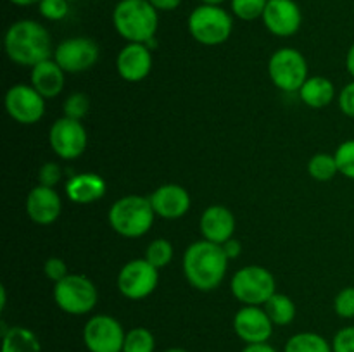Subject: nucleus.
Listing matches in <instances>:
<instances>
[{"mask_svg":"<svg viewBox=\"0 0 354 352\" xmlns=\"http://www.w3.org/2000/svg\"><path fill=\"white\" fill-rule=\"evenodd\" d=\"M273 326L275 324L261 306H244L234 317L235 335L245 342V345L266 344L272 337Z\"/></svg>","mask_w":354,"mask_h":352,"instance_id":"4468645a","label":"nucleus"},{"mask_svg":"<svg viewBox=\"0 0 354 352\" xmlns=\"http://www.w3.org/2000/svg\"><path fill=\"white\" fill-rule=\"evenodd\" d=\"M189 33L199 43L214 47L221 45L230 38L232 30H234V19L230 12L221 6H199L190 12L189 21Z\"/></svg>","mask_w":354,"mask_h":352,"instance_id":"39448f33","label":"nucleus"},{"mask_svg":"<svg viewBox=\"0 0 354 352\" xmlns=\"http://www.w3.org/2000/svg\"><path fill=\"white\" fill-rule=\"evenodd\" d=\"M165 352H189L185 349H180V347H171V349H166Z\"/></svg>","mask_w":354,"mask_h":352,"instance_id":"a18cd8bd","label":"nucleus"},{"mask_svg":"<svg viewBox=\"0 0 354 352\" xmlns=\"http://www.w3.org/2000/svg\"><path fill=\"white\" fill-rule=\"evenodd\" d=\"M339 107H341L342 114L354 117V81L348 83L339 93Z\"/></svg>","mask_w":354,"mask_h":352,"instance_id":"e433bc0d","label":"nucleus"},{"mask_svg":"<svg viewBox=\"0 0 354 352\" xmlns=\"http://www.w3.org/2000/svg\"><path fill=\"white\" fill-rule=\"evenodd\" d=\"M48 144L57 157L71 161L85 152L86 130L80 121L62 116L50 126Z\"/></svg>","mask_w":354,"mask_h":352,"instance_id":"9b49d317","label":"nucleus"},{"mask_svg":"<svg viewBox=\"0 0 354 352\" xmlns=\"http://www.w3.org/2000/svg\"><path fill=\"white\" fill-rule=\"evenodd\" d=\"M346 68H348V72L354 78V43L349 48L348 55H346Z\"/></svg>","mask_w":354,"mask_h":352,"instance_id":"a19ab883","label":"nucleus"},{"mask_svg":"<svg viewBox=\"0 0 354 352\" xmlns=\"http://www.w3.org/2000/svg\"><path fill=\"white\" fill-rule=\"evenodd\" d=\"M44 273L54 283H59L69 275L68 264L61 257H48L44 264Z\"/></svg>","mask_w":354,"mask_h":352,"instance_id":"f704fd0d","label":"nucleus"},{"mask_svg":"<svg viewBox=\"0 0 354 352\" xmlns=\"http://www.w3.org/2000/svg\"><path fill=\"white\" fill-rule=\"evenodd\" d=\"M334 352H354V326H346L335 333L332 340Z\"/></svg>","mask_w":354,"mask_h":352,"instance_id":"c9c22d12","label":"nucleus"},{"mask_svg":"<svg viewBox=\"0 0 354 352\" xmlns=\"http://www.w3.org/2000/svg\"><path fill=\"white\" fill-rule=\"evenodd\" d=\"M62 178V168L57 162H45L40 169H38V185L50 186L54 188Z\"/></svg>","mask_w":354,"mask_h":352,"instance_id":"72a5a7b5","label":"nucleus"},{"mask_svg":"<svg viewBox=\"0 0 354 352\" xmlns=\"http://www.w3.org/2000/svg\"><path fill=\"white\" fill-rule=\"evenodd\" d=\"M54 61L64 72L88 71L99 61V45L86 37L68 38L55 47Z\"/></svg>","mask_w":354,"mask_h":352,"instance_id":"f8f14e48","label":"nucleus"},{"mask_svg":"<svg viewBox=\"0 0 354 352\" xmlns=\"http://www.w3.org/2000/svg\"><path fill=\"white\" fill-rule=\"evenodd\" d=\"M334 157L337 162L339 173L344 175L346 178L354 179V140L342 141L335 150Z\"/></svg>","mask_w":354,"mask_h":352,"instance_id":"c756f323","label":"nucleus"},{"mask_svg":"<svg viewBox=\"0 0 354 352\" xmlns=\"http://www.w3.org/2000/svg\"><path fill=\"white\" fill-rule=\"evenodd\" d=\"M263 307H265L266 314L270 316L272 323L277 324V326H287L296 317V304L286 293L275 292L266 300V304Z\"/></svg>","mask_w":354,"mask_h":352,"instance_id":"b1692460","label":"nucleus"},{"mask_svg":"<svg viewBox=\"0 0 354 352\" xmlns=\"http://www.w3.org/2000/svg\"><path fill=\"white\" fill-rule=\"evenodd\" d=\"M173 254L175 252H173L171 242L166 240V238H156L145 248V259L158 269L168 266L171 262Z\"/></svg>","mask_w":354,"mask_h":352,"instance_id":"cd10ccee","label":"nucleus"},{"mask_svg":"<svg viewBox=\"0 0 354 352\" xmlns=\"http://www.w3.org/2000/svg\"><path fill=\"white\" fill-rule=\"evenodd\" d=\"M9 2L14 3V6H17V7H28V6H35V3L38 6V2H40V0H9Z\"/></svg>","mask_w":354,"mask_h":352,"instance_id":"79ce46f5","label":"nucleus"},{"mask_svg":"<svg viewBox=\"0 0 354 352\" xmlns=\"http://www.w3.org/2000/svg\"><path fill=\"white\" fill-rule=\"evenodd\" d=\"M62 209L61 197L50 186L37 185L26 197V214L33 223L52 224L59 217Z\"/></svg>","mask_w":354,"mask_h":352,"instance_id":"a211bd4d","label":"nucleus"},{"mask_svg":"<svg viewBox=\"0 0 354 352\" xmlns=\"http://www.w3.org/2000/svg\"><path fill=\"white\" fill-rule=\"evenodd\" d=\"M124 337V328L109 314H95L83 328V344L88 352H123Z\"/></svg>","mask_w":354,"mask_h":352,"instance_id":"1a4fd4ad","label":"nucleus"},{"mask_svg":"<svg viewBox=\"0 0 354 352\" xmlns=\"http://www.w3.org/2000/svg\"><path fill=\"white\" fill-rule=\"evenodd\" d=\"M283 352H334L332 344L315 331H301L287 340Z\"/></svg>","mask_w":354,"mask_h":352,"instance_id":"393cba45","label":"nucleus"},{"mask_svg":"<svg viewBox=\"0 0 354 352\" xmlns=\"http://www.w3.org/2000/svg\"><path fill=\"white\" fill-rule=\"evenodd\" d=\"M268 75L273 85L282 92H299L308 79V62L296 48H279L270 57Z\"/></svg>","mask_w":354,"mask_h":352,"instance_id":"6e6552de","label":"nucleus"},{"mask_svg":"<svg viewBox=\"0 0 354 352\" xmlns=\"http://www.w3.org/2000/svg\"><path fill=\"white\" fill-rule=\"evenodd\" d=\"M201 2H203L204 6H221L225 0H201Z\"/></svg>","mask_w":354,"mask_h":352,"instance_id":"c03bdc74","label":"nucleus"},{"mask_svg":"<svg viewBox=\"0 0 354 352\" xmlns=\"http://www.w3.org/2000/svg\"><path fill=\"white\" fill-rule=\"evenodd\" d=\"M199 228L204 240L223 245L234 237L235 216L225 206H209L201 216Z\"/></svg>","mask_w":354,"mask_h":352,"instance_id":"6ab92c4d","label":"nucleus"},{"mask_svg":"<svg viewBox=\"0 0 354 352\" xmlns=\"http://www.w3.org/2000/svg\"><path fill=\"white\" fill-rule=\"evenodd\" d=\"M149 2H151L158 10L169 12V10H175L176 7H180L182 0H149Z\"/></svg>","mask_w":354,"mask_h":352,"instance_id":"58836bf2","label":"nucleus"},{"mask_svg":"<svg viewBox=\"0 0 354 352\" xmlns=\"http://www.w3.org/2000/svg\"><path fill=\"white\" fill-rule=\"evenodd\" d=\"M31 86L44 99H54L64 88V69L54 59H47V61L33 66L31 68Z\"/></svg>","mask_w":354,"mask_h":352,"instance_id":"412c9836","label":"nucleus"},{"mask_svg":"<svg viewBox=\"0 0 354 352\" xmlns=\"http://www.w3.org/2000/svg\"><path fill=\"white\" fill-rule=\"evenodd\" d=\"M334 309L339 317H344V320L354 317V285L346 286L335 295Z\"/></svg>","mask_w":354,"mask_h":352,"instance_id":"473e14b6","label":"nucleus"},{"mask_svg":"<svg viewBox=\"0 0 354 352\" xmlns=\"http://www.w3.org/2000/svg\"><path fill=\"white\" fill-rule=\"evenodd\" d=\"M68 0H40L38 2V12L47 21H62L69 12Z\"/></svg>","mask_w":354,"mask_h":352,"instance_id":"2f4dec72","label":"nucleus"},{"mask_svg":"<svg viewBox=\"0 0 354 352\" xmlns=\"http://www.w3.org/2000/svg\"><path fill=\"white\" fill-rule=\"evenodd\" d=\"M113 24L128 43H149L159 26L158 9L149 0H120L113 10Z\"/></svg>","mask_w":354,"mask_h":352,"instance_id":"7ed1b4c3","label":"nucleus"},{"mask_svg":"<svg viewBox=\"0 0 354 352\" xmlns=\"http://www.w3.org/2000/svg\"><path fill=\"white\" fill-rule=\"evenodd\" d=\"M232 293L244 306H265L277 292L272 273L263 266H244L234 275L230 283Z\"/></svg>","mask_w":354,"mask_h":352,"instance_id":"0eeeda50","label":"nucleus"},{"mask_svg":"<svg viewBox=\"0 0 354 352\" xmlns=\"http://www.w3.org/2000/svg\"><path fill=\"white\" fill-rule=\"evenodd\" d=\"M6 110L16 123L35 124L44 117L45 99L31 85H14L6 93Z\"/></svg>","mask_w":354,"mask_h":352,"instance_id":"ddd939ff","label":"nucleus"},{"mask_svg":"<svg viewBox=\"0 0 354 352\" xmlns=\"http://www.w3.org/2000/svg\"><path fill=\"white\" fill-rule=\"evenodd\" d=\"M88 109H90V100L88 97L82 92L71 93V95L64 100V107H62L64 116L71 117V119H76V121H82L83 117L88 114Z\"/></svg>","mask_w":354,"mask_h":352,"instance_id":"7c9ffc66","label":"nucleus"},{"mask_svg":"<svg viewBox=\"0 0 354 352\" xmlns=\"http://www.w3.org/2000/svg\"><path fill=\"white\" fill-rule=\"evenodd\" d=\"M221 247H223L225 254H227L228 259L239 257V255H241V252H242L241 242L235 240V238H230V240H227L223 245H221Z\"/></svg>","mask_w":354,"mask_h":352,"instance_id":"4c0bfd02","label":"nucleus"},{"mask_svg":"<svg viewBox=\"0 0 354 352\" xmlns=\"http://www.w3.org/2000/svg\"><path fill=\"white\" fill-rule=\"evenodd\" d=\"M308 173L317 182H330L339 173L335 157L330 154H315L308 162Z\"/></svg>","mask_w":354,"mask_h":352,"instance_id":"bb28decb","label":"nucleus"},{"mask_svg":"<svg viewBox=\"0 0 354 352\" xmlns=\"http://www.w3.org/2000/svg\"><path fill=\"white\" fill-rule=\"evenodd\" d=\"M109 224L124 238L144 237L154 224V207L144 195H127L118 199L109 209Z\"/></svg>","mask_w":354,"mask_h":352,"instance_id":"20e7f679","label":"nucleus"},{"mask_svg":"<svg viewBox=\"0 0 354 352\" xmlns=\"http://www.w3.org/2000/svg\"><path fill=\"white\" fill-rule=\"evenodd\" d=\"M68 2H76V0H68Z\"/></svg>","mask_w":354,"mask_h":352,"instance_id":"49530a36","label":"nucleus"},{"mask_svg":"<svg viewBox=\"0 0 354 352\" xmlns=\"http://www.w3.org/2000/svg\"><path fill=\"white\" fill-rule=\"evenodd\" d=\"M0 295H2V300H0V309L3 311V307H6V300H7L6 286H0Z\"/></svg>","mask_w":354,"mask_h":352,"instance_id":"37998d69","label":"nucleus"},{"mask_svg":"<svg viewBox=\"0 0 354 352\" xmlns=\"http://www.w3.org/2000/svg\"><path fill=\"white\" fill-rule=\"evenodd\" d=\"M106 182L97 173H80L66 183V195L75 204H92L106 195Z\"/></svg>","mask_w":354,"mask_h":352,"instance_id":"aec40b11","label":"nucleus"},{"mask_svg":"<svg viewBox=\"0 0 354 352\" xmlns=\"http://www.w3.org/2000/svg\"><path fill=\"white\" fill-rule=\"evenodd\" d=\"M2 352H41V344L30 328H3Z\"/></svg>","mask_w":354,"mask_h":352,"instance_id":"5701e85b","label":"nucleus"},{"mask_svg":"<svg viewBox=\"0 0 354 352\" xmlns=\"http://www.w3.org/2000/svg\"><path fill=\"white\" fill-rule=\"evenodd\" d=\"M159 283V269L147 259L128 261L118 275V290L130 300H142L151 295Z\"/></svg>","mask_w":354,"mask_h":352,"instance_id":"9d476101","label":"nucleus"},{"mask_svg":"<svg viewBox=\"0 0 354 352\" xmlns=\"http://www.w3.org/2000/svg\"><path fill=\"white\" fill-rule=\"evenodd\" d=\"M7 57L19 66H37L54 54L50 33L44 24L33 19L16 21L3 38Z\"/></svg>","mask_w":354,"mask_h":352,"instance_id":"f03ea898","label":"nucleus"},{"mask_svg":"<svg viewBox=\"0 0 354 352\" xmlns=\"http://www.w3.org/2000/svg\"><path fill=\"white\" fill-rule=\"evenodd\" d=\"M156 338L151 330L144 326L131 328L127 331L123 344V352H154Z\"/></svg>","mask_w":354,"mask_h":352,"instance_id":"a878e982","label":"nucleus"},{"mask_svg":"<svg viewBox=\"0 0 354 352\" xmlns=\"http://www.w3.org/2000/svg\"><path fill=\"white\" fill-rule=\"evenodd\" d=\"M263 23L275 37H292L299 31L303 12L294 0H268L263 12Z\"/></svg>","mask_w":354,"mask_h":352,"instance_id":"2eb2a0df","label":"nucleus"},{"mask_svg":"<svg viewBox=\"0 0 354 352\" xmlns=\"http://www.w3.org/2000/svg\"><path fill=\"white\" fill-rule=\"evenodd\" d=\"M299 97L311 109H324L334 100L335 86L325 76H313V78H308L306 83L301 86Z\"/></svg>","mask_w":354,"mask_h":352,"instance_id":"4be33fe9","label":"nucleus"},{"mask_svg":"<svg viewBox=\"0 0 354 352\" xmlns=\"http://www.w3.org/2000/svg\"><path fill=\"white\" fill-rule=\"evenodd\" d=\"M118 75L128 83H138L149 76L152 69V54L147 43H128L116 57Z\"/></svg>","mask_w":354,"mask_h":352,"instance_id":"dca6fc26","label":"nucleus"},{"mask_svg":"<svg viewBox=\"0 0 354 352\" xmlns=\"http://www.w3.org/2000/svg\"><path fill=\"white\" fill-rule=\"evenodd\" d=\"M149 199L154 207L156 216L165 217V219H180L190 209L189 192L176 183H166V185L158 186Z\"/></svg>","mask_w":354,"mask_h":352,"instance_id":"f3484780","label":"nucleus"},{"mask_svg":"<svg viewBox=\"0 0 354 352\" xmlns=\"http://www.w3.org/2000/svg\"><path fill=\"white\" fill-rule=\"evenodd\" d=\"M230 259L223 247L207 240L194 242L183 254V273L190 285L201 292H211L223 282Z\"/></svg>","mask_w":354,"mask_h":352,"instance_id":"f257e3e1","label":"nucleus"},{"mask_svg":"<svg viewBox=\"0 0 354 352\" xmlns=\"http://www.w3.org/2000/svg\"><path fill=\"white\" fill-rule=\"evenodd\" d=\"M242 352H279L275 347H272V345L266 342V344H251V345H245L244 349H242Z\"/></svg>","mask_w":354,"mask_h":352,"instance_id":"ea45409f","label":"nucleus"},{"mask_svg":"<svg viewBox=\"0 0 354 352\" xmlns=\"http://www.w3.org/2000/svg\"><path fill=\"white\" fill-rule=\"evenodd\" d=\"M54 300L57 307L73 316H82L90 313L97 306L99 292L95 283L83 275L69 273L64 280L55 283Z\"/></svg>","mask_w":354,"mask_h":352,"instance_id":"423d86ee","label":"nucleus"},{"mask_svg":"<svg viewBox=\"0 0 354 352\" xmlns=\"http://www.w3.org/2000/svg\"><path fill=\"white\" fill-rule=\"evenodd\" d=\"M268 0H230L232 12L242 21H254L263 17Z\"/></svg>","mask_w":354,"mask_h":352,"instance_id":"c85d7f7f","label":"nucleus"}]
</instances>
